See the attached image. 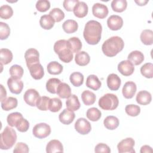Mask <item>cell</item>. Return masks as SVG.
Segmentation results:
<instances>
[{
	"mask_svg": "<svg viewBox=\"0 0 153 153\" xmlns=\"http://www.w3.org/2000/svg\"><path fill=\"white\" fill-rule=\"evenodd\" d=\"M102 26L101 24L96 20H90L85 25L83 36L85 41L90 45H96L101 39Z\"/></svg>",
	"mask_w": 153,
	"mask_h": 153,
	"instance_id": "1",
	"label": "cell"
},
{
	"mask_svg": "<svg viewBox=\"0 0 153 153\" xmlns=\"http://www.w3.org/2000/svg\"><path fill=\"white\" fill-rule=\"evenodd\" d=\"M124 42L123 39L118 36H114L106 40L102 46L103 54L108 57H114L123 50Z\"/></svg>",
	"mask_w": 153,
	"mask_h": 153,
	"instance_id": "2",
	"label": "cell"
},
{
	"mask_svg": "<svg viewBox=\"0 0 153 153\" xmlns=\"http://www.w3.org/2000/svg\"><path fill=\"white\" fill-rule=\"evenodd\" d=\"M54 51L58 55L59 58L64 63H69L73 59V53L71 50L70 45L68 40L60 39L54 45Z\"/></svg>",
	"mask_w": 153,
	"mask_h": 153,
	"instance_id": "3",
	"label": "cell"
},
{
	"mask_svg": "<svg viewBox=\"0 0 153 153\" xmlns=\"http://www.w3.org/2000/svg\"><path fill=\"white\" fill-rule=\"evenodd\" d=\"M17 140V134L14 129L7 126L1 133L0 148L3 150L11 148Z\"/></svg>",
	"mask_w": 153,
	"mask_h": 153,
	"instance_id": "4",
	"label": "cell"
},
{
	"mask_svg": "<svg viewBox=\"0 0 153 153\" xmlns=\"http://www.w3.org/2000/svg\"><path fill=\"white\" fill-rule=\"evenodd\" d=\"M99 106L103 110L112 111L115 109L119 104L117 96L112 93H107L99 100Z\"/></svg>",
	"mask_w": 153,
	"mask_h": 153,
	"instance_id": "5",
	"label": "cell"
},
{
	"mask_svg": "<svg viewBox=\"0 0 153 153\" xmlns=\"http://www.w3.org/2000/svg\"><path fill=\"white\" fill-rule=\"evenodd\" d=\"M32 133L35 137L38 139H44L48 136L51 133V127L46 123H39L33 127Z\"/></svg>",
	"mask_w": 153,
	"mask_h": 153,
	"instance_id": "6",
	"label": "cell"
},
{
	"mask_svg": "<svg viewBox=\"0 0 153 153\" xmlns=\"http://www.w3.org/2000/svg\"><path fill=\"white\" fill-rule=\"evenodd\" d=\"M134 140L131 137H127L123 139L117 145V149L119 153H134L133 148L134 146Z\"/></svg>",
	"mask_w": 153,
	"mask_h": 153,
	"instance_id": "7",
	"label": "cell"
},
{
	"mask_svg": "<svg viewBox=\"0 0 153 153\" xmlns=\"http://www.w3.org/2000/svg\"><path fill=\"white\" fill-rule=\"evenodd\" d=\"M25 59L27 67L29 68L32 65L39 63V53L35 48H29L25 53Z\"/></svg>",
	"mask_w": 153,
	"mask_h": 153,
	"instance_id": "8",
	"label": "cell"
},
{
	"mask_svg": "<svg viewBox=\"0 0 153 153\" xmlns=\"http://www.w3.org/2000/svg\"><path fill=\"white\" fill-rule=\"evenodd\" d=\"M75 129L81 134H87L91 130V124L85 118H79L75 123Z\"/></svg>",
	"mask_w": 153,
	"mask_h": 153,
	"instance_id": "9",
	"label": "cell"
},
{
	"mask_svg": "<svg viewBox=\"0 0 153 153\" xmlns=\"http://www.w3.org/2000/svg\"><path fill=\"white\" fill-rule=\"evenodd\" d=\"M39 97V93L35 89L30 88L27 90L25 93L23 99L27 105L30 106H35Z\"/></svg>",
	"mask_w": 153,
	"mask_h": 153,
	"instance_id": "10",
	"label": "cell"
},
{
	"mask_svg": "<svg viewBox=\"0 0 153 153\" xmlns=\"http://www.w3.org/2000/svg\"><path fill=\"white\" fill-rule=\"evenodd\" d=\"M118 70L123 75L127 76L133 74L134 71V66L128 60H123L118 65Z\"/></svg>",
	"mask_w": 153,
	"mask_h": 153,
	"instance_id": "11",
	"label": "cell"
},
{
	"mask_svg": "<svg viewBox=\"0 0 153 153\" xmlns=\"http://www.w3.org/2000/svg\"><path fill=\"white\" fill-rule=\"evenodd\" d=\"M108 12L107 6L103 4L96 3L92 7V13L97 18L100 19L105 18L108 16Z\"/></svg>",
	"mask_w": 153,
	"mask_h": 153,
	"instance_id": "12",
	"label": "cell"
},
{
	"mask_svg": "<svg viewBox=\"0 0 153 153\" xmlns=\"http://www.w3.org/2000/svg\"><path fill=\"white\" fill-rule=\"evenodd\" d=\"M7 85L10 91L16 94L20 93L23 88V82L22 80L14 79L12 77L8 79Z\"/></svg>",
	"mask_w": 153,
	"mask_h": 153,
	"instance_id": "13",
	"label": "cell"
},
{
	"mask_svg": "<svg viewBox=\"0 0 153 153\" xmlns=\"http://www.w3.org/2000/svg\"><path fill=\"white\" fill-rule=\"evenodd\" d=\"M107 25L112 30H118L123 25V20L118 15H112L107 19Z\"/></svg>",
	"mask_w": 153,
	"mask_h": 153,
	"instance_id": "14",
	"label": "cell"
},
{
	"mask_svg": "<svg viewBox=\"0 0 153 153\" xmlns=\"http://www.w3.org/2000/svg\"><path fill=\"white\" fill-rule=\"evenodd\" d=\"M137 87L133 81L126 82L122 89V93L126 99H131L135 94Z\"/></svg>",
	"mask_w": 153,
	"mask_h": 153,
	"instance_id": "15",
	"label": "cell"
},
{
	"mask_svg": "<svg viewBox=\"0 0 153 153\" xmlns=\"http://www.w3.org/2000/svg\"><path fill=\"white\" fill-rule=\"evenodd\" d=\"M108 87L112 91H117L119 89L121 81L120 78L115 74H109L106 79Z\"/></svg>",
	"mask_w": 153,
	"mask_h": 153,
	"instance_id": "16",
	"label": "cell"
},
{
	"mask_svg": "<svg viewBox=\"0 0 153 153\" xmlns=\"http://www.w3.org/2000/svg\"><path fill=\"white\" fill-rule=\"evenodd\" d=\"M75 117V115L74 111L69 110L68 108L64 109L59 115V121L65 125L70 124L74 121Z\"/></svg>",
	"mask_w": 153,
	"mask_h": 153,
	"instance_id": "17",
	"label": "cell"
},
{
	"mask_svg": "<svg viewBox=\"0 0 153 153\" xmlns=\"http://www.w3.org/2000/svg\"><path fill=\"white\" fill-rule=\"evenodd\" d=\"M28 69L30 75L35 79H41L44 75V68L39 63L32 65Z\"/></svg>",
	"mask_w": 153,
	"mask_h": 153,
	"instance_id": "18",
	"label": "cell"
},
{
	"mask_svg": "<svg viewBox=\"0 0 153 153\" xmlns=\"http://www.w3.org/2000/svg\"><path fill=\"white\" fill-rule=\"evenodd\" d=\"M88 8L87 4L83 1H79L75 6L73 12L74 15L78 18H83L87 16Z\"/></svg>",
	"mask_w": 153,
	"mask_h": 153,
	"instance_id": "19",
	"label": "cell"
},
{
	"mask_svg": "<svg viewBox=\"0 0 153 153\" xmlns=\"http://www.w3.org/2000/svg\"><path fill=\"white\" fill-rule=\"evenodd\" d=\"M137 103L142 105H146L151 103L152 100L151 94L146 90H142L137 93L136 97Z\"/></svg>",
	"mask_w": 153,
	"mask_h": 153,
	"instance_id": "20",
	"label": "cell"
},
{
	"mask_svg": "<svg viewBox=\"0 0 153 153\" xmlns=\"http://www.w3.org/2000/svg\"><path fill=\"white\" fill-rule=\"evenodd\" d=\"M46 152L47 153L63 152V146L62 143L58 140H51L46 146Z\"/></svg>",
	"mask_w": 153,
	"mask_h": 153,
	"instance_id": "21",
	"label": "cell"
},
{
	"mask_svg": "<svg viewBox=\"0 0 153 153\" xmlns=\"http://www.w3.org/2000/svg\"><path fill=\"white\" fill-rule=\"evenodd\" d=\"M75 61L78 65L84 66L89 63L90 61V57L87 52L81 51L76 53L75 56Z\"/></svg>",
	"mask_w": 153,
	"mask_h": 153,
	"instance_id": "22",
	"label": "cell"
},
{
	"mask_svg": "<svg viewBox=\"0 0 153 153\" xmlns=\"http://www.w3.org/2000/svg\"><path fill=\"white\" fill-rule=\"evenodd\" d=\"M57 94L62 99H68L71 95V89L65 82H61L57 88Z\"/></svg>",
	"mask_w": 153,
	"mask_h": 153,
	"instance_id": "23",
	"label": "cell"
},
{
	"mask_svg": "<svg viewBox=\"0 0 153 153\" xmlns=\"http://www.w3.org/2000/svg\"><path fill=\"white\" fill-rule=\"evenodd\" d=\"M127 59L134 65H139L144 60L143 54L138 50L131 51L128 55Z\"/></svg>",
	"mask_w": 153,
	"mask_h": 153,
	"instance_id": "24",
	"label": "cell"
},
{
	"mask_svg": "<svg viewBox=\"0 0 153 153\" xmlns=\"http://www.w3.org/2000/svg\"><path fill=\"white\" fill-rule=\"evenodd\" d=\"M86 86L93 90H99L101 85V81L99 79L98 77L95 75H90L86 79Z\"/></svg>",
	"mask_w": 153,
	"mask_h": 153,
	"instance_id": "25",
	"label": "cell"
},
{
	"mask_svg": "<svg viewBox=\"0 0 153 153\" xmlns=\"http://www.w3.org/2000/svg\"><path fill=\"white\" fill-rule=\"evenodd\" d=\"M1 102L2 109L6 111L16 108L18 104L17 99L14 97H8Z\"/></svg>",
	"mask_w": 153,
	"mask_h": 153,
	"instance_id": "26",
	"label": "cell"
},
{
	"mask_svg": "<svg viewBox=\"0 0 153 153\" xmlns=\"http://www.w3.org/2000/svg\"><path fill=\"white\" fill-rule=\"evenodd\" d=\"M66 105L68 109L72 111H77L80 108V102L75 94H71L66 100Z\"/></svg>",
	"mask_w": 153,
	"mask_h": 153,
	"instance_id": "27",
	"label": "cell"
},
{
	"mask_svg": "<svg viewBox=\"0 0 153 153\" xmlns=\"http://www.w3.org/2000/svg\"><path fill=\"white\" fill-rule=\"evenodd\" d=\"M54 20L50 15L45 14L41 17L39 24L42 28L45 30L51 29L54 25Z\"/></svg>",
	"mask_w": 153,
	"mask_h": 153,
	"instance_id": "28",
	"label": "cell"
},
{
	"mask_svg": "<svg viewBox=\"0 0 153 153\" xmlns=\"http://www.w3.org/2000/svg\"><path fill=\"white\" fill-rule=\"evenodd\" d=\"M103 124L107 129L113 130L118 127L119 120L117 117L113 115H109L104 119Z\"/></svg>",
	"mask_w": 153,
	"mask_h": 153,
	"instance_id": "29",
	"label": "cell"
},
{
	"mask_svg": "<svg viewBox=\"0 0 153 153\" xmlns=\"http://www.w3.org/2000/svg\"><path fill=\"white\" fill-rule=\"evenodd\" d=\"M63 30L67 33H72L75 32L78 28L77 22L74 20H67L62 25Z\"/></svg>",
	"mask_w": 153,
	"mask_h": 153,
	"instance_id": "30",
	"label": "cell"
},
{
	"mask_svg": "<svg viewBox=\"0 0 153 153\" xmlns=\"http://www.w3.org/2000/svg\"><path fill=\"white\" fill-rule=\"evenodd\" d=\"M13 53L8 48H1L0 50V62L2 65H7L13 60Z\"/></svg>",
	"mask_w": 153,
	"mask_h": 153,
	"instance_id": "31",
	"label": "cell"
},
{
	"mask_svg": "<svg viewBox=\"0 0 153 153\" xmlns=\"http://www.w3.org/2000/svg\"><path fill=\"white\" fill-rule=\"evenodd\" d=\"M96 95L94 93L89 90H84L81 94V99L87 106L93 105L96 101Z\"/></svg>",
	"mask_w": 153,
	"mask_h": 153,
	"instance_id": "32",
	"label": "cell"
},
{
	"mask_svg": "<svg viewBox=\"0 0 153 153\" xmlns=\"http://www.w3.org/2000/svg\"><path fill=\"white\" fill-rule=\"evenodd\" d=\"M47 69L48 72L51 75L60 74L63 71V66L61 64L56 61L50 62L47 66Z\"/></svg>",
	"mask_w": 153,
	"mask_h": 153,
	"instance_id": "33",
	"label": "cell"
},
{
	"mask_svg": "<svg viewBox=\"0 0 153 153\" xmlns=\"http://www.w3.org/2000/svg\"><path fill=\"white\" fill-rule=\"evenodd\" d=\"M140 40L146 45H152L153 43V32L151 29H145L140 33Z\"/></svg>",
	"mask_w": 153,
	"mask_h": 153,
	"instance_id": "34",
	"label": "cell"
},
{
	"mask_svg": "<svg viewBox=\"0 0 153 153\" xmlns=\"http://www.w3.org/2000/svg\"><path fill=\"white\" fill-rule=\"evenodd\" d=\"M60 83L61 81L58 78H50L46 82V89L50 93L56 94L57 93V88Z\"/></svg>",
	"mask_w": 153,
	"mask_h": 153,
	"instance_id": "35",
	"label": "cell"
},
{
	"mask_svg": "<svg viewBox=\"0 0 153 153\" xmlns=\"http://www.w3.org/2000/svg\"><path fill=\"white\" fill-rule=\"evenodd\" d=\"M111 5L114 11L121 13L126 10L127 7V2L126 0H113Z\"/></svg>",
	"mask_w": 153,
	"mask_h": 153,
	"instance_id": "36",
	"label": "cell"
},
{
	"mask_svg": "<svg viewBox=\"0 0 153 153\" xmlns=\"http://www.w3.org/2000/svg\"><path fill=\"white\" fill-rule=\"evenodd\" d=\"M69 79L74 86L79 87L83 84L84 75L79 72H75L71 74Z\"/></svg>",
	"mask_w": 153,
	"mask_h": 153,
	"instance_id": "37",
	"label": "cell"
},
{
	"mask_svg": "<svg viewBox=\"0 0 153 153\" xmlns=\"http://www.w3.org/2000/svg\"><path fill=\"white\" fill-rule=\"evenodd\" d=\"M10 74L11 76L14 79H20L23 75V68L18 65H14L11 66L9 69Z\"/></svg>",
	"mask_w": 153,
	"mask_h": 153,
	"instance_id": "38",
	"label": "cell"
},
{
	"mask_svg": "<svg viewBox=\"0 0 153 153\" xmlns=\"http://www.w3.org/2000/svg\"><path fill=\"white\" fill-rule=\"evenodd\" d=\"M86 116L88 120L92 121H97L102 116V113L97 108L93 107L89 108L87 110L86 112Z\"/></svg>",
	"mask_w": 153,
	"mask_h": 153,
	"instance_id": "39",
	"label": "cell"
},
{
	"mask_svg": "<svg viewBox=\"0 0 153 153\" xmlns=\"http://www.w3.org/2000/svg\"><path fill=\"white\" fill-rule=\"evenodd\" d=\"M70 45L71 50L72 53H78L82 48V43L80 39L77 37H71L68 40Z\"/></svg>",
	"mask_w": 153,
	"mask_h": 153,
	"instance_id": "40",
	"label": "cell"
},
{
	"mask_svg": "<svg viewBox=\"0 0 153 153\" xmlns=\"http://www.w3.org/2000/svg\"><path fill=\"white\" fill-rule=\"evenodd\" d=\"M50 98L47 96L39 97L38 99L36 106L41 111H47L49 108V102Z\"/></svg>",
	"mask_w": 153,
	"mask_h": 153,
	"instance_id": "41",
	"label": "cell"
},
{
	"mask_svg": "<svg viewBox=\"0 0 153 153\" xmlns=\"http://www.w3.org/2000/svg\"><path fill=\"white\" fill-rule=\"evenodd\" d=\"M62 107V102L59 98L54 97L50 99L48 109L53 112H56L60 110Z\"/></svg>",
	"mask_w": 153,
	"mask_h": 153,
	"instance_id": "42",
	"label": "cell"
},
{
	"mask_svg": "<svg viewBox=\"0 0 153 153\" xmlns=\"http://www.w3.org/2000/svg\"><path fill=\"white\" fill-rule=\"evenodd\" d=\"M141 74L147 78L153 77V65L151 63H146L140 68Z\"/></svg>",
	"mask_w": 153,
	"mask_h": 153,
	"instance_id": "43",
	"label": "cell"
},
{
	"mask_svg": "<svg viewBox=\"0 0 153 153\" xmlns=\"http://www.w3.org/2000/svg\"><path fill=\"white\" fill-rule=\"evenodd\" d=\"M13 15V10L8 5H2L0 7V17L4 19H8Z\"/></svg>",
	"mask_w": 153,
	"mask_h": 153,
	"instance_id": "44",
	"label": "cell"
},
{
	"mask_svg": "<svg viewBox=\"0 0 153 153\" xmlns=\"http://www.w3.org/2000/svg\"><path fill=\"white\" fill-rule=\"evenodd\" d=\"M49 15H50L53 17L55 22H60L65 17L64 12L59 8H53L50 11Z\"/></svg>",
	"mask_w": 153,
	"mask_h": 153,
	"instance_id": "45",
	"label": "cell"
},
{
	"mask_svg": "<svg viewBox=\"0 0 153 153\" xmlns=\"http://www.w3.org/2000/svg\"><path fill=\"white\" fill-rule=\"evenodd\" d=\"M23 117V115L21 113L18 112H15L10 114L7 118V121L8 124L11 127H14L19 121V119Z\"/></svg>",
	"mask_w": 153,
	"mask_h": 153,
	"instance_id": "46",
	"label": "cell"
},
{
	"mask_svg": "<svg viewBox=\"0 0 153 153\" xmlns=\"http://www.w3.org/2000/svg\"><path fill=\"white\" fill-rule=\"evenodd\" d=\"M125 111L127 115L131 117H136L140 112V108L138 105L130 104L126 106Z\"/></svg>",
	"mask_w": 153,
	"mask_h": 153,
	"instance_id": "47",
	"label": "cell"
},
{
	"mask_svg": "<svg viewBox=\"0 0 153 153\" xmlns=\"http://www.w3.org/2000/svg\"><path fill=\"white\" fill-rule=\"evenodd\" d=\"M10 34V29L6 23L0 22V39L4 40L8 38Z\"/></svg>",
	"mask_w": 153,
	"mask_h": 153,
	"instance_id": "48",
	"label": "cell"
},
{
	"mask_svg": "<svg viewBox=\"0 0 153 153\" xmlns=\"http://www.w3.org/2000/svg\"><path fill=\"white\" fill-rule=\"evenodd\" d=\"M15 127L20 132H26L29 129V123L27 120L22 117L19 120Z\"/></svg>",
	"mask_w": 153,
	"mask_h": 153,
	"instance_id": "49",
	"label": "cell"
},
{
	"mask_svg": "<svg viewBox=\"0 0 153 153\" xmlns=\"http://www.w3.org/2000/svg\"><path fill=\"white\" fill-rule=\"evenodd\" d=\"M50 2L47 0H39L36 3V8L40 12H45L50 8Z\"/></svg>",
	"mask_w": 153,
	"mask_h": 153,
	"instance_id": "50",
	"label": "cell"
},
{
	"mask_svg": "<svg viewBox=\"0 0 153 153\" xmlns=\"http://www.w3.org/2000/svg\"><path fill=\"white\" fill-rule=\"evenodd\" d=\"M29 151L28 146L23 142H18L13 150V152L14 153H27Z\"/></svg>",
	"mask_w": 153,
	"mask_h": 153,
	"instance_id": "51",
	"label": "cell"
},
{
	"mask_svg": "<svg viewBox=\"0 0 153 153\" xmlns=\"http://www.w3.org/2000/svg\"><path fill=\"white\" fill-rule=\"evenodd\" d=\"M78 2V0H65L63 2V5L66 11H72Z\"/></svg>",
	"mask_w": 153,
	"mask_h": 153,
	"instance_id": "52",
	"label": "cell"
},
{
	"mask_svg": "<svg viewBox=\"0 0 153 153\" xmlns=\"http://www.w3.org/2000/svg\"><path fill=\"white\" fill-rule=\"evenodd\" d=\"M95 152H104V153H109L111 152V149L109 146L103 143H98L94 148Z\"/></svg>",
	"mask_w": 153,
	"mask_h": 153,
	"instance_id": "53",
	"label": "cell"
},
{
	"mask_svg": "<svg viewBox=\"0 0 153 153\" xmlns=\"http://www.w3.org/2000/svg\"><path fill=\"white\" fill-rule=\"evenodd\" d=\"M1 94H0V100L1 102L3 101L4 100H5L7 97V91L5 88H4V87L3 86V85L1 84Z\"/></svg>",
	"mask_w": 153,
	"mask_h": 153,
	"instance_id": "54",
	"label": "cell"
},
{
	"mask_svg": "<svg viewBox=\"0 0 153 153\" xmlns=\"http://www.w3.org/2000/svg\"><path fill=\"white\" fill-rule=\"evenodd\" d=\"M152 149L150 146L148 145H143L141 147L140 152V153H145V152H152Z\"/></svg>",
	"mask_w": 153,
	"mask_h": 153,
	"instance_id": "55",
	"label": "cell"
},
{
	"mask_svg": "<svg viewBox=\"0 0 153 153\" xmlns=\"http://www.w3.org/2000/svg\"><path fill=\"white\" fill-rule=\"evenodd\" d=\"M135 3H136L139 6H143L145 5L149 1H145V0H139V1H134Z\"/></svg>",
	"mask_w": 153,
	"mask_h": 153,
	"instance_id": "56",
	"label": "cell"
}]
</instances>
